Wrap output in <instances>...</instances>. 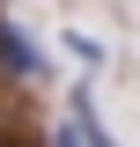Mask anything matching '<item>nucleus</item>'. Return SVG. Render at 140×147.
Returning <instances> with one entry per match:
<instances>
[{
  "instance_id": "f03ea898",
  "label": "nucleus",
  "mask_w": 140,
  "mask_h": 147,
  "mask_svg": "<svg viewBox=\"0 0 140 147\" xmlns=\"http://www.w3.org/2000/svg\"><path fill=\"white\" fill-rule=\"evenodd\" d=\"M74 125L88 132V147H111V132L96 125V103H88V88H74Z\"/></svg>"
},
{
  "instance_id": "7ed1b4c3",
  "label": "nucleus",
  "mask_w": 140,
  "mask_h": 147,
  "mask_svg": "<svg viewBox=\"0 0 140 147\" xmlns=\"http://www.w3.org/2000/svg\"><path fill=\"white\" fill-rule=\"evenodd\" d=\"M52 147H88V132H81V125H59V140H52Z\"/></svg>"
},
{
  "instance_id": "f257e3e1",
  "label": "nucleus",
  "mask_w": 140,
  "mask_h": 147,
  "mask_svg": "<svg viewBox=\"0 0 140 147\" xmlns=\"http://www.w3.org/2000/svg\"><path fill=\"white\" fill-rule=\"evenodd\" d=\"M0 66H7V74H44V66H37V44L22 30H7V22H0Z\"/></svg>"
}]
</instances>
